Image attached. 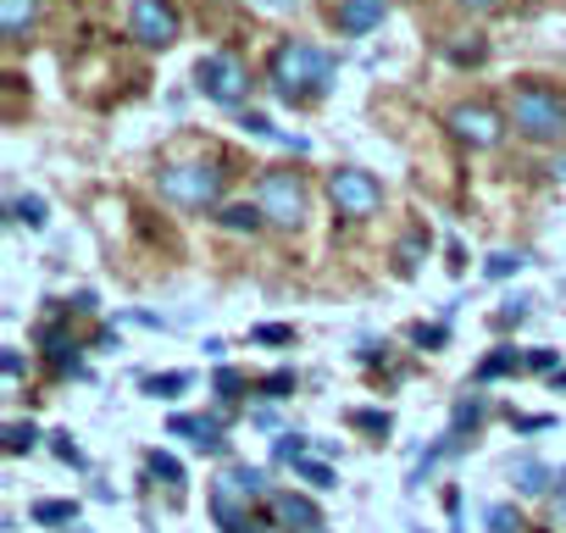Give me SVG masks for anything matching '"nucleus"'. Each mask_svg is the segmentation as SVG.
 I'll use <instances>...</instances> for the list:
<instances>
[{
	"label": "nucleus",
	"instance_id": "7c9ffc66",
	"mask_svg": "<svg viewBox=\"0 0 566 533\" xmlns=\"http://www.w3.org/2000/svg\"><path fill=\"white\" fill-rule=\"evenodd\" d=\"M350 422H356V428H367V433H389V428H395V417H389V411H350Z\"/></svg>",
	"mask_w": 566,
	"mask_h": 533
},
{
	"label": "nucleus",
	"instance_id": "39448f33",
	"mask_svg": "<svg viewBox=\"0 0 566 533\" xmlns=\"http://www.w3.org/2000/svg\"><path fill=\"white\" fill-rule=\"evenodd\" d=\"M511 128L527 139H560L566 134V101L544 84H522L511 101Z\"/></svg>",
	"mask_w": 566,
	"mask_h": 533
},
{
	"label": "nucleus",
	"instance_id": "c756f323",
	"mask_svg": "<svg viewBox=\"0 0 566 533\" xmlns=\"http://www.w3.org/2000/svg\"><path fill=\"white\" fill-rule=\"evenodd\" d=\"M250 339L255 345H295V328L290 323H261V328H250Z\"/></svg>",
	"mask_w": 566,
	"mask_h": 533
},
{
	"label": "nucleus",
	"instance_id": "cd10ccee",
	"mask_svg": "<svg viewBox=\"0 0 566 533\" xmlns=\"http://www.w3.org/2000/svg\"><path fill=\"white\" fill-rule=\"evenodd\" d=\"M483 273H489V279H511V273H522V255H516V250H494V255L483 261Z\"/></svg>",
	"mask_w": 566,
	"mask_h": 533
},
{
	"label": "nucleus",
	"instance_id": "6ab92c4d",
	"mask_svg": "<svg viewBox=\"0 0 566 533\" xmlns=\"http://www.w3.org/2000/svg\"><path fill=\"white\" fill-rule=\"evenodd\" d=\"M189 384H195L189 373H145V378H139V389L156 395V400H172V395H184Z\"/></svg>",
	"mask_w": 566,
	"mask_h": 533
},
{
	"label": "nucleus",
	"instance_id": "ddd939ff",
	"mask_svg": "<svg viewBox=\"0 0 566 533\" xmlns=\"http://www.w3.org/2000/svg\"><path fill=\"white\" fill-rule=\"evenodd\" d=\"M511 483L522 500H533V494H549V483H566V472L544 467L538 456H522V461H511Z\"/></svg>",
	"mask_w": 566,
	"mask_h": 533
},
{
	"label": "nucleus",
	"instance_id": "2f4dec72",
	"mask_svg": "<svg viewBox=\"0 0 566 533\" xmlns=\"http://www.w3.org/2000/svg\"><path fill=\"white\" fill-rule=\"evenodd\" d=\"M444 339H450V334H444V323H439V328H428V323H417V328H411V345H422V351H439Z\"/></svg>",
	"mask_w": 566,
	"mask_h": 533
},
{
	"label": "nucleus",
	"instance_id": "a878e982",
	"mask_svg": "<svg viewBox=\"0 0 566 533\" xmlns=\"http://www.w3.org/2000/svg\"><path fill=\"white\" fill-rule=\"evenodd\" d=\"M272 461H306V433H277V445H272Z\"/></svg>",
	"mask_w": 566,
	"mask_h": 533
},
{
	"label": "nucleus",
	"instance_id": "37998d69",
	"mask_svg": "<svg viewBox=\"0 0 566 533\" xmlns=\"http://www.w3.org/2000/svg\"><path fill=\"white\" fill-rule=\"evenodd\" d=\"M411 533H422V527H411Z\"/></svg>",
	"mask_w": 566,
	"mask_h": 533
},
{
	"label": "nucleus",
	"instance_id": "4c0bfd02",
	"mask_svg": "<svg viewBox=\"0 0 566 533\" xmlns=\"http://www.w3.org/2000/svg\"><path fill=\"white\" fill-rule=\"evenodd\" d=\"M461 7H467V12H494L500 0H461Z\"/></svg>",
	"mask_w": 566,
	"mask_h": 533
},
{
	"label": "nucleus",
	"instance_id": "5701e85b",
	"mask_svg": "<svg viewBox=\"0 0 566 533\" xmlns=\"http://www.w3.org/2000/svg\"><path fill=\"white\" fill-rule=\"evenodd\" d=\"M145 467H150V478H167L172 489H184V461H178V456H167V450H150V456H145Z\"/></svg>",
	"mask_w": 566,
	"mask_h": 533
},
{
	"label": "nucleus",
	"instance_id": "f704fd0d",
	"mask_svg": "<svg viewBox=\"0 0 566 533\" xmlns=\"http://www.w3.org/2000/svg\"><path fill=\"white\" fill-rule=\"evenodd\" d=\"M511 428H516V433H544V428H555V417H516V411H511Z\"/></svg>",
	"mask_w": 566,
	"mask_h": 533
},
{
	"label": "nucleus",
	"instance_id": "a19ab883",
	"mask_svg": "<svg viewBox=\"0 0 566 533\" xmlns=\"http://www.w3.org/2000/svg\"><path fill=\"white\" fill-rule=\"evenodd\" d=\"M549 384H555V389H566V367H560V373H555V378H549Z\"/></svg>",
	"mask_w": 566,
	"mask_h": 533
},
{
	"label": "nucleus",
	"instance_id": "9b49d317",
	"mask_svg": "<svg viewBox=\"0 0 566 533\" xmlns=\"http://www.w3.org/2000/svg\"><path fill=\"white\" fill-rule=\"evenodd\" d=\"M384 18H389V0H339V7H334V23H339V34H345V40L373 34Z\"/></svg>",
	"mask_w": 566,
	"mask_h": 533
},
{
	"label": "nucleus",
	"instance_id": "c85d7f7f",
	"mask_svg": "<svg viewBox=\"0 0 566 533\" xmlns=\"http://www.w3.org/2000/svg\"><path fill=\"white\" fill-rule=\"evenodd\" d=\"M295 478H306L312 489H334V467H323V461H312V456L295 461Z\"/></svg>",
	"mask_w": 566,
	"mask_h": 533
},
{
	"label": "nucleus",
	"instance_id": "6e6552de",
	"mask_svg": "<svg viewBox=\"0 0 566 533\" xmlns=\"http://www.w3.org/2000/svg\"><path fill=\"white\" fill-rule=\"evenodd\" d=\"M450 134H455L461 145H472V150H494V145L505 139V123H500L494 106H483V101H461V106L450 112Z\"/></svg>",
	"mask_w": 566,
	"mask_h": 533
},
{
	"label": "nucleus",
	"instance_id": "c9c22d12",
	"mask_svg": "<svg viewBox=\"0 0 566 533\" xmlns=\"http://www.w3.org/2000/svg\"><path fill=\"white\" fill-rule=\"evenodd\" d=\"M51 450H56V456H62L67 467H84V450H78V445H73L67 433H56V445H51Z\"/></svg>",
	"mask_w": 566,
	"mask_h": 533
},
{
	"label": "nucleus",
	"instance_id": "4be33fe9",
	"mask_svg": "<svg viewBox=\"0 0 566 533\" xmlns=\"http://www.w3.org/2000/svg\"><path fill=\"white\" fill-rule=\"evenodd\" d=\"M12 222H23V228L40 233V228L51 222V217H45V200H40V195H18V200H12Z\"/></svg>",
	"mask_w": 566,
	"mask_h": 533
},
{
	"label": "nucleus",
	"instance_id": "2eb2a0df",
	"mask_svg": "<svg viewBox=\"0 0 566 533\" xmlns=\"http://www.w3.org/2000/svg\"><path fill=\"white\" fill-rule=\"evenodd\" d=\"M522 367H527V356H522L516 345H494V351L478 362L472 378H478V384H494V378H511V373H522Z\"/></svg>",
	"mask_w": 566,
	"mask_h": 533
},
{
	"label": "nucleus",
	"instance_id": "aec40b11",
	"mask_svg": "<svg viewBox=\"0 0 566 533\" xmlns=\"http://www.w3.org/2000/svg\"><path fill=\"white\" fill-rule=\"evenodd\" d=\"M211 389H217V406L228 411V406H233V400L250 389V378H244L239 367H217V384H211Z\"/></svg>",
	"mask_w": 566,
	"mask_h": 533
},
{
	"label": "nucleus",
	"instance_id": "473e14b6",
	"mask_svg": "<svg viewBox=\"0 0 566 533\" xmlns=\"http://www.w3.org/2000/svg\"><path fill=\"white\" fill-rule=\"evenodd\" d=\"M527 373H560V351H527Z\"/></svg>",
	"mask_w": 566,
	"mask_h": 533
},
{
	"label": "nucleus",
	"instance_id": "423d86ee",
	"mask_svg": "<svg viewBox=\"0 0 566 533\" xmlns=\"http://www.w3.org/2000/svg\"><path fill=\"white\" fill-rule=\"evenodd\" d=\"M328 200L345 222H367L384 211V184L367 167H339V173H328Z\"/></svg>",
	"mask_w": 566,
	"mask_h": 533
},
{
	"label": "nucleus",
	"instance_id": "f8f14e48",
	"mask_svg": "<svg viewBox=\"0 0 566 533\" xmlns=\"http://www.w3.org/2000/svg\"><path fill=\"white\" fill-rule=\"evenodd\" d=\"M167 433H172V439H189L195 450H211V456L228 450V439H222V417H172Z\"/></svg>",
	"mask_w": 566,
	"mask_h": 533
},
{
	"label": "nucleus",
	"instance_id": "f3484780",
	"mask_svg": "<svg viewBox=\"0 0 566 533\" xmlns=\"http://www.w3.org/2000/svg\"><path fill=\"white\" fill-rule=\"evenodd\" d=\"M483 417H489V400H483V395H461V400H455V411H450V433H455V439H467V433H478V428H483Z\"/></svg>",
	"mask_w": 566,
	"mask_h": 533
},
{
	"label": "nucleus",
	"instance_id": "e433bc0d",
	"mask_svg": "<svg viewBox=\"0 0 566 533\" xmlns=\"http://www.w3.org/2000/svg\"><path fill=\"white\" fill-rule=\"evenodd\" d=\"M522 317H527V301H522V295L500 306V328H511V323H522Z\"/></svg>",
	"mask_w": 566,
	"mask_h": 533
},
{
	"label": "nucleus",
	"instance_id": "0eeeda50",
	"mask_svg": "<svg viewBox=\"0 0 566 533\" xmlns=\"http://www.w3.org/2000/svg\"><path fill=\"white\" fill-rule=\"evenodd\" d=\"M195 90H200L211 106H239L244 90H250V73H244L239 56H228V51H206V56L195 62Z\"/></svg>",
	"mask_w": 566,
	"mask_h": 533
},
{
	"label": "nucleus",
	"instance_id": "f03ea898",
	"mask_svg": "<svg viewBox=\"0 0 566 533\" xmlns=\"http://www.w3.org/2000/svg\"><path fill=\"white\" fill-rule=\"evenodd\" d=\"M206 500H211V516H217L222 533H250V527H255L250 505L272 500V489H266V472H261V467H250V461H228V467L211 478Z\"/></svg>",
	"mask_w": 566,
	"mask_h": 533
},
{
	"label": "nucleus",
	"instance_id": "a211bd4d",
	"mask_svg": "<svg viewBox=\"0 0 566 533\" xmlns=\"http://www.w3.org/2000/svg\"><path fill=\"white\" fill-rule=\"evenodd\" d=\"M217 222H222L228 233H255L266 217H261V206H255V200H244V206H222V211H217Z\"/></svg>",
	"mask_w": 566,
	"mask_h": 533
},
{
	"label": "nucleus",
	"instance_id": "393cba45",
	"mask_svg": "<svg viewBox=\"0 0 566 533\" xmlns=\"http://www.w3.org/2000/svg\"><path fill=\"white\" fill-rule=\"evenodd\" d=\"M34 522H45V527L78 522V505H73V500H40V505H34Z\"/></svg>",
	"mask_w": 566,
	"mask_h": 533
},
{
	"label": "nucleus",
	"instance_id": "58836bf2",
	"mask_svg": "<svg viewBox=\"0 0 566 533\" xmlns=\"http://www.w3.org/2000/svg\"><path fill=\"white\" fill-rule=\"evenodd\" d=\"M555 516H560V527H566V489H560V500H555Z\"/></svg>",
	"mask_w": 566,
	"mask_h": 533
},
{
	"label": "nucleus",
	"instance_id": "4468645a",
	"mask_svg": "<svg viewBox=\"0 0 566 533\" xmlns=\"http://www.w3.org/2000/svg\"><path fill=\"white\" fill-rule=\"evenodd\" d=\"M40 29V0H0V34L12 45H23Z\"/></svg>",
	"mask_w": 566,
	"mask_h": 533
},
{
	"label": "nucleus",
	"instance_id": "ea45409f",
	"mask_svg": "<svg viewBox=\"0 0 566 533\" xmlns=\"http://www.w3.org/2000/svg\"><path fill=\"white\" fill-rule=\"evenodd\" d=\"M261 7H272V12H283V7H290V0H261Z\"/></svg>",
	"mask_w": 566,
	"mask_h": 533
},
{
	"label": "nucleus",
	"instance_id": "1a4fd4ad",
	"mask_svg": "<svg viewBox=\"0 0 566 533\" xmlns=\"http://www.w3.org/2000/svg\"><path fill=\"white\" fill-rule=\"evenodd\" d=\"M128 29H134V40H139V45L167 51V45L178 40V7H172V0H134Z\"/></svg>",
	"mask_w": 566,
	"mask_h": 533
},
{
	"label": "nucleus",
	"instance_id": "bb28decb",
	"mask_svg": "<svg viewBox=\"0 0 566 533\" xmlns=\"http://www.w3.org/2000/svg\"><path fill=\"white\" fill-rule=\"evenodd\" d=\"M483 522H489V533H516V527H522L516 505H505V500H500V505H489V511H483Z\"/></svg>",
	"mask_w": 566,
	"mask_h": 533
},
{
	"label": "nucleus",
	"instance_id": "7ed1b4c3",
	"mask_svg": "<svg viewBox=\"0 0 566 533\" xmlns=\"http://www.w3.org/2000/svg\"><path fill=\"white\" fill-rule=\"evenodd\" d=\"M222 189H228V173L211 161H172L156 173V195L178 211H217Z\"/></svg>",
	"mask_w": 566,
	"mask_h": 533
},
{
	"label": "nucleus",
	"instance_id": "f257e3e1",
	"mask_svg": "<svg viewBox=\"0 0 566 533\" xmlns=\"http://www.w3.org/2000/svg\"><path fill=\"white\" fill-rule=\"evenodd\" d=\"M266 84H272L277 101H290V106L295 101H317L334 84V56L323 45H312V40H283L272 51V62H266Z\"/></svg>",
	"mask_w": 566,
	"mask_h": 533
},
{
	"label": "nucleus",
	"instance_id": "79ce46f5",
	"mask_svg": "<svg viewBox=\"0 0 566 533\" xmlns=\"http://www.w3.org/2000/svg\"><path fill=\"white\" fill-rule=\"evenodd\" d=\"M555 173H560V178H566V161H555Z\"/></svg>",
	"mask_w": 566,
	"mask_h": 533
},
{
	"label": "nucleus",
	"instance_id": "dca6fc26",
	"mask_svg": "<svg viewBox=\"0 0 566 533\" xmlns=\"http://www.w3.org/2000/svg\"><path fill=\"white\" fill-rule=\"evenodd\" d=\"M239 128H244L250 139H272V145H290V150H301V156L312 150V139H301V134H283V128H272V117H266V112H244V117H239Z\"/></svg>",
	"mask_w": 566,
	"mask_h": 533
},
{
	"label": "nucleus",
	"instance_id": "b1692460",
	"mask_svg": "<svg viewBox=\"0 0 566 533\" xmlns=\"http://www.w3.org/2000/svg\"><path fill=\"white\" fill-rule=\"evenodd\" d=\"M40 445V428L34 422H7V456H29Z\"/></svg>",
	"mask_w": 566,
	"mask_h": 533
},
{
	"label": "nucleus",
	"instance_id": "9d476101",
	"mask_svg": "<svg viewBox=\"0 0 566 533\" xmlns=\"http://www.w3.org/2000/svg\"><path fill=\"white\" fill-rule=\"evenodd\" d=\"M266 505H272V522H277V527H290V533H323V511H317L306 494L277 489Z\"/></svg>",
	"mask_w": 566,
	"mask_h": 533
},
{
	"label": "nucleus",
	"instance_id": "72a5a7b5",
	"mask_svg": "<svg viewBox=\"0 0 566 533\" xmlns=\"http://www.w3.org/2000/svg\"><path fill=\"white\" fill-rule=\"evenodd\" d=\"M0 373H7V378H23V373H29V362H23V351H12V345H7V351H0Z\"/></svg>",
	"mask_w": 566,
	"mask_h": 533
},
{
	"label": "nucleus",
	"instance_id": "20e7f679",
	"mask_svg": "<svg viewBox=\"0 0 566 533\" xmlns=\"http://www.w3.org/2000/svg\"><path fill=\"white\" fill-rule=\"evenodd\" d=\"M255 206H261V217L272 222V228H301L306 222V184H301V173H290V167H266L261 178H255V195H250Z\"/></svg>",
	"mask_w": 566,
	"mask_h": 533
},
{
	"label": "nucleus",
	"instance_id": "412c9836",
	"mask_svg": "<svg viewBox=\"0 0 566 533\" xmlns=\"http://www.w3.org/2000/svg\"><path fill=\"white\" fill-rule=\"evenodd\" d=\"M295 384H301V378H295L290 367H277V373H266V378L255 384V395H261V400H290V395H295Z\"/></svg>",
	"mask_w": 566,
	"mask_h": 533
}]
</instances>
